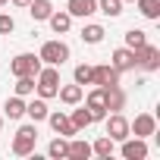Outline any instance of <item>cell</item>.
<instances>
[{
    "label": "cell",
    "instance_id": "34",
    "mask_svg": "<svg viewBox=\"0 0 160 160\" xmlns=\"http://www.w3.org/2000/svg\"><path fill=\"white\" fill-rule=\"evenodd\" d=\"M0 129H3V116H0Z\"/></svg>",
    "mask_w": 160,
    "mask_h": 160
},
{
    "label": "cell",
    "instance_id": "19",
    "mask_svg": "<svg viewBox=\"0 0 160 160\" xmlns=\"http://www.w3.org/2000/svg\"><path fill=\"white\" fill-rule=\"evenodd\" d=\"M69 157H72V160H88V157H91V144H88L85 138H75V135H72V138H69Z\"/></svg>",
    "mask_w": 160,
    "mask_h": 160
},
{
    "label": "cell",
    "instance_id": "12",
    "mask_svg": "<svg viewBox=\"0 0 160 160\" xmlns=\"http://www.w3.org/2000/svg\"><path fill=\"white\" fill-rule=\"evenodd\" d=\"M119 144H122L119 154H122L126 160H144V157H148V144H144V138H132V135H129V138H122Z\"/></svg>",
    "mask_w": 160,
    "mask_h": 160
},
{
    "label": "cell",
    "instance_id": "25",
    "mask_svg": "<svg viewBox=\"0 0 160 160\" xmlns=\"http://www.w3.org/2000/svg\"><path fill=\"white\" fill-rule=\"evenodd\" d=\"M98 13H104L110 19L122 16V0H98Z\"/></svg>",
    "mask_w": 160,
    "mask_h": 160
},
{
    "label": "cell",
    "instance_id": "33",
    "mask_svg": "<svg viewBox=\"0 0 160 160\" xmlns=\"http://www.w3.org/2000/svg\"><path fill=\"white\" fill-rule=\"evenodd\" d=\"M122 3H135V0H122Z\"/></svg>",
    "mask_w": 160,
    "mask_h": 160
},
{
    "label": "cell",
    "instance_id": "17",
    "mask_svg": "<svg viewBox=\"0 0 160 160\" xmlns=\"http://www.w3.org/2000/svg\"><path fill=\"white\" fill-rule=\"evenodd\" d=\"M47 113H50V110H47V101H44V98H35V101L25 104V116H28L32 122H44Z\"/></svg>",
    "mask_w": 160,
    "mask_h": 160
},
{
    "label": "cell",
    "instance_id": "5",
    "mask_svg": "<svg viewBox=\"0 0 160 160\" xmlns=\"http://www.w3.org/2000/svg\"><path fill=\"white\" fill-rule=\"evenodd\" d=\"M135 66H141L144 72H157V69H160V47L141 44V47L135 50Z\"/></svg>",
    "mask_w": 160,
    "mask_h": 160
},
{
    "label": "cell",
    "instance_id": "30",
    "mask_svg": "<svg viewBox=\"0 0 160 160\" xmlns=\"http://www.w3.org/2000/svg\"><path fill=\"white\" fill-rule=\"evenodd\" d=\"M13 28H16V19L10 13H0V35H10Z\"/></svg>",
    "mask_w": 160,
    "mask_h": 160
},
{
    "label": "cell",
    "instance_id": "22",
    "mask_svg": "<svg viewBox=\"0 0 160 160\" xmlns=\"http://www.w3.org/2000/svg\"><path fill=\"white\" fill-rule=\"evenodd\" d=\"M104 35H107V32H104V25H98V22H88V25L82 28V41H85V44H101Z\"/></svg>",
    "mask_w": 160,
    "mask_h": 160
},
{
    "label": "cell",
    "instance_id": "29",
    "mask_svg": "<svg viewBox=\"0 0 160 160\" xmlns=\"http://www.w3.org/2000/svg\"><path fill=\"white\" fill-rule=\"evenodd\" d=\"M72 78H75V85H82V88L91 85V66H88V63H78L75 72H72Z\"/></svg>",
    "mask_w": 160,
    "mask_h": 160
},
{
    "label": "cell",
    "instance_id": "13",
    "mask_svg": "<svg viewBox=\"0 0 160 160\" xmlns=\"http://www.w3.org/2000/svg\"><path fill=\"white\" fill-rule=\"evenodd\" d=\"M110 66H113L119 75L129 72V69H135V50H132V47H116L113 57H110Z\"/></svg>",
    "mask_w": 160,
    "mask_h": 160
},
{
    "label": "cell",
    "instance_id": "3",
    "mask_svg": "<svg viewBox=\"0 0 160 160\" xmlns=\"http://www.w3.org/2000/svg\"><path fill=\"white\" fill-rule=\"evenodd\" d=\"M35 141H38V122L19 126V129H16V138H13V154H16V157L32 154V151H35Z\"/></svg>",
    "mask_w": 160,
    "mask_h": 160
},
{
    "label": "cell",
    "instance_id": "11",
    "mask_svg": "<svg viewBox=\"0 0 160 160\" xmlns=\"http://www.w3.org/2000/svg\"><path fill=\"white\" fill-rule=\"evenodd\" d=\"M104 119H107V135H110L113 141L129 138V119H126L122 113H107Z\"/></svg>",
    "mask_w": 160,
    "mask_h": 160
},
{
    "label": "cell",
    "instance_id": "8",
    "mask_svg": "<svg viewBox=\"0 0 160 160\" xmlns=\"http://www.w3.org/2000/svg\"><path fill=\"white\" fill-rule=\"evenodd\" d=\"M157 132V119L151 116V113H138L132 122H129V135H135V138H148V135H154Z\"/></svg>",
    "mask_w": 160,
    "mask_h": 160
},
{
    "label": "cell",
    "instance_id": "4",
    "mask_svg": "<svg viewBox=\"0 0 160 160\" xmlns=\"http://www.w3.org/2000/svg\"><path fill=\"white\" fill-rule=\"evenodd\" d=\"M41 66H44V63H41L38 53H16L13 63H10V72H13L16 78H19V75H38Z\"/></svg>",
    "mask_w": 160,
    "mask_h": 160
},
{
    "label": "cell",
    "instance_id": "1",
    "mask_svg": "<svg viewBox=\"0 0 160 160\" xmlns=\"http://www.w3.org/2000/svg\"><path fill=\"white\" fill-rule=\"evenodd\" d=\"M35 91H38V98H44V101L57 98V91H60V72H57V66H41V69H38V75H35Z\"/></svg>",
    "mask_w": 160,
    "mask_h": 160
},
{
    "label": "cell",
    "instance_id": "16",
    "mask_svg": "<svg viewBox=\"0 0 160 160\" xmlns=\"http://www.w3.org/2000/svg\"><path fill=\"white\" fill-rule=\"evenodd\" d=\"M47 22H50V28H53L57 35H66V32L72 28V16H69L66 10H53V13L47 16Z\"/></svg>",
    "mask_w": 160,
    "mask_h": 160
},
{
    "label": "cell",
    "instance_id": "20",
    "mask_svg": "<svg viewBox=\"0 0 160 160\" xmlns=\"http://www.w3.org/2000/svg\"><path fill=\"white\" fill-rule=\"evenodd\" d=\"M3 113H7L10 119H22V116H25V98H19V94L7 98V104H3Z\"/></svg>",
    "mask_w": 160,
    "mask_h": 160
},
{
    "label": "cell",
    "instance_id": "18",
    "mask_svg": "<svg viewBox=\"0 0 160 160\" xmlns=\"http://www.w3.org/2000/svg\"><path fill=\"white\" fill-rule=\"evenodd\" d=\"M25 10H28V16H32L35 22H47V16L53 13V3H50V0H32Z\"/></svg>",
    "mask_w": 160,
    "mask_h": 160
},
{
    "label": "cell",
    "instance_id": "10",
    "mask_svg": "<svg viewBox=\"0 0 160 160\" xmlns=\"http://www.w3.org/2000/svg\"><path fill=\"white\" fill-rule=\"evenodd\" d=\"M126 91H122V85H104V104H107V110L110 113H119V110H126Z\"/></svg>",
    "mask_w": 160,
    "mask_h": 160
},
{
    "label": "cell",
    "instance_id": "15",
    "mask_svg": "<svg viewBox=\"0 0 160 160\" xmlns=\"http://www.w3.org/2000/svg\"><path fill=\"white\" fill-rule=\"evenodd\" d=\"M57 98H60L66 107H75V104H82V98H85V88L72 82V85H63V88L57 91Z\"/></svg>",
    "mask_w": 160,
    "mask_h": 160
},
{
    "label": "cell",
    "instance_id": "32",
    "mask_svg": "<svg viewBox=\"0 0 160 160\" xmlns=\"http://www.w3.org/2000/svg\"><path fill=\"white\" fill-rule=\"evenodd\" d=\"M7 3H10V0H0V7H7Z\"/></svg>",
    "mask_w": 160,
    "mask_h": 160
},
{
    "label": "cell",
    "instance_id": "28",
    "mask_svg": "<svg viewBox=\"0 0 160 160\" xmlns=\"http://www.w3.org/2000/svg\"><path fill=\"white\" fill-rule=\"evenodd\" d=\"M16 94H19V98L35 94V75H19V78H16Z\"/></svg>",
    "mask_w": 160,
    "mask_h": 160
},
{
    "label": "cell",
    "instance_id": "2",
    "mask_svg": "<svg viewBox=\"0 0 160 160\" xmlns=\"http://www.w3.org/2000/svg\"><path fill=\"white\" fill-rule=\"evenodd\" d=\"M38 57H41L44 66H63L69 60V44L66 41H44L41 50H38Z\"/></svg>",
    "mask_w": 160,
    "mask_h": 160
},
{
    "label": "cell",
    "instance_id": "26",
    "mask_svg": "<svg viewBox=\"0 0 160 160\" xmlns=\"http://www.w3.org/2000/svg\"><path fill=\"white\" fill-rule=\"evenodd\" d=\"M144 19H160V0H135Z\"/></svg>",
    "mask_w": 160,
    "mask_h": 160
},
{
    "label": "cell",
    "instance_id": "7",
    "mask_svg": "<svg viewBox=\"0 0 160 160\" xmlns=\"http://www.w3.org/2000/svg\"><path fill=\"white\" fill-rule=\"evenodd\" d=\"M47 122H50V129H53L57 135H63V138H72V135H78V129L72 126V119H69L63 110H53V113H47Z\"/></svg>",
    "mask_w": 160,
    "mask_h": 160
},
{
    "label": "cell",
    "instance_id": "23",
    "mask_svg": "<svg viewBox=\"0 0 160 160\" xmlns=\"http://www.w3.org/2000/svg\"><path fill=\"white\" fill-rule=\"evenodd\" d=\"M75 107H78V104H75ZM69 119H72V126H75L78 132H82V129H88V126L94 122V119H91V110H88V107H78V110H72V116H69Z\"/></svg>",
    "mask_w": 160,
    "mask_h": 160
},
{
    "label": "cell",
    "instance_id": "27",
    "mask_svg": "<svg viewBox=\"0 0 160 160\" xmlns=\"http://www.w3.org/2000/svg\"><path fill=\"white\" fill-rule=\"evenodd\" d=\"M141 44H148V32H141V28H129V32H126V47L138 50Z\"/></svg>",
    "mask_w": 160,
    "mask_h": 160
},
{
    "label": "cell",
    "instance_id": "24",
    "mask_svg": "<svg viewBox=\"0 0 160 160\" xmlns=\"http://www.w3.org/2000/svg\"><path fill=\"white\" fill-rule=\"evenodd\" d=\"M47 154L53 157V160H60V157H69V138H53L50 144H47Z\"/></svg>",
    "mask_w": 160,
    "mask_h": 160
},
{
    "label": "cell",
    "instance_id": "6",
    "mask_svg": "<svg viewBox=\"0 0 160 160\" xmlns=\"http://www.w3.org/2000/svg\"><path fill=\"white\" fill-rule=\"evenodd\" d=\"M82 101H85V107L91 110V119H94V122H101V119L110 113L107 104H104V88H98V85H94V91H88Z\"/></svg>",
    "mask_w": 160,
    "mask_h": 160
},
{
    "label": "cell",
    "instance_id": "21",
    "mask_svg": "<svg viewBox=\"0 0 160 160\" xmlns=\"http://www.w3.org/2000/svg\"><path fill=\"white\" fill-rule=\"evenodd\" d=\"M113 148H116V141L110 138V135H101L94 144H91V154H98V157H104V160H110L113 157Z\"/></svg>",
    "mask_w": 160,
    "mask_h": 160
},
{
    "label": "cell",
    "instance_id": "9",
    "mask_svg": "<svg viewBox=\"0 0 160 160\" xmlns=\"http://www.w3.org/2000/svg\"><path fill=\"white\" fill-rule=\"evenodd\" d=\"M91 85H98V88H104V85H119V72H116L110 63L91 66Z\"/></svg>",
    "mask_w": 160,
    "mask_h": 160
},
{
    "label": "cell",
    "instance_id": "31",
    "mask_svg": "<svg viewBox=\"0 0 160 160\" xmlns=\"http://www.w3.org/2000/svg\"><path fill=\"white\" fill-rule=\"evenodd\" d=\"M10 3H13V7H19V10H25V7L32 3V0H10Z\"/></svg>",
    "mask_w": 160,
    "mask_h": 160
},
{
    "label": "cell",
    "instance_id": "14",
    "mask_svg": "<svg viewBox=\"0 0 160 160\" xmlns=\"http://www.w3.org/2000/svg\"><path fill=\"white\" fill-rule=\"evenodd\" d=\"M66 13L75 19H88V16H94L98 13V0H69V3H66Z\"/></svg>",
    "mask_w": 160,
    "mask_h": 160
}]
</instances>
